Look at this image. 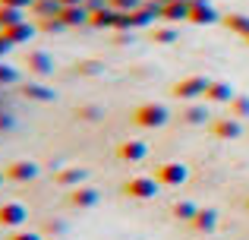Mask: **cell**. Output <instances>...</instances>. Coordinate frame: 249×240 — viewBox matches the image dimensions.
Listing matches in <instances>:
<instances>
[{
    "mask_svg": "<svg viewBox=\"0 0 249 240\" xmlns=\"http://www.w3.org/2000/svg\"><path fill=\"white\" fill-rule=\"evenodd\" d=\"M60 19H63V25H76V22H82V19H85V10H82V6H63Z\"/></svg>",
    "mask_w": 249,
    "mask_h": 240,
    "instance_id": "19",
    "label": "cell"
},
{
    "mask_svg": "<svg viewBox=\"0 0 249 240\" xmlns=\"http://www.w3.org/2000/svg\"><path fill=\"white\" fill-rule=\"evenodd\" d=\"M189 22H218V13L205 0H193L189 3Z\"/></svg>",
    "mask_w": 249,
    "mask_h": 240,
    "instance_id": "12",
    "label": "cell"
},
{
    "mask_svg": "<svg viewBox=\"0 0 249 240\" xmlns=\"http://www.w3.org/2000/svg\"><path fill=\"white\" fill-rule=\"evenodd\" d=\"M25 95H35V98H51V92H41V89H25Z\"/></svg>",
    "mask_w": 249,
    "mask_h": 240,
    "instance_id": "29",
    "label": "cell"
},
{
    "mask_svg": "<svg viewBox=\"0 0 249 240\" xmlns=\"http://www.w3.org/2000/svg\"><path fill=\"white\" fill-rule=\"evenodd\" d=\"M29 67L35 70L38 76H44V73H51V70H54V63L48 60V54H32L29 57Z\"/></svg>",
    "mask_w": 249,
    "mask_h": 240,
    "instance_id": "17",
    "label": "cell"
},
{
    "mask_svg": "<svg viewBox=\"0 0 249 240\" xmlns=\"http://www.w3.org/2000/svg\"><path fill=\"white\" fill-rule=\"evenodd\" d=\"M3 177H6V180H13V184H25V180H35V177H38V165H35V161H13V165H6Z\"/></svg>",
    "mask_w": 249,
    "mask_h": 240,
    "instance_id": "6",
    "label": "cell"
},
{
    "mask_svg": "<svg viewBox=\"0 0 249 240\" xmlns=\"http://www.w3.org/2000/svg\"><path fill=\"white\" fill-rule=\"evenodd\" d=\"M82 180H85L82 167H67V171L57 174V184H63V186H82Z\"/></svg>",
    "mask_w": 249,
    "mask_h": 240,
    "instance_id": "15",
    "label": "cell"
},
{
    "mask_svg": "<svg viewBox=\"0 0 249 240\" xmlns=\"http://www.w3.org/2000/svg\"><path fill=\"white\" fill-rule=\"evenodd\" d=\"M189 224H193V231H199V234H212V231L218 228V212L214 209H199Z\"/></svg>",
    "mask_w": 249,
    "mask_h": 240,
    "instance_id": "11",
    "label": "cell"
},
{
    "mask_svg": "<svg viewBox=\"0 0 249 240\" xmlns=\"http://www.w3.org/2000/svg\"><path fill=\"white\" fill-rule=\"evenodd\" d=\"M167 120H170V111L164 105H158V101H145V105H139L133 111V123L136 127H145V129H158Z\"/></svg>",
    "mask_w": 249,
    "mask_h": 240,
    "instance_id": "1",
    "label": "cell"
},
{
    "mask_svg": "<svg viewBox=\"0 0 249 240\" xmlns=\"http://www.w3.org/2000/svg\"><path fill=\"white\" fill-rule=\"evenodd\" d=\"M6 38H10L13 44H22V41H29L32 35H35V29H32L29 22H16V25H10V29H0Z\"/></svg>",
    "mask_w": 249,
    "mask_h": 240,
    "instance_id": "13",
    "label": "cell"
},
{
    "mask_svg": "<svg viewBox=\"0 0 249 240\" xmlns=\"http://www.w3.org/2000/svg\"><path fill=\"white\" fill-rule=\"evenodd\" d=\"M174 29H158V32H155V41H161V44H170V41H174Z\"/></svg>",
    "mask_w": 249,
    "mask_h": 240,
    "instance_id": "24",
    "label": "cell"
},
{
    "mask_svg": "<svg viewBox=\"0 0 249 240\" xmlns=\"http://www.w3.org/2000/svg\"><path fill=\"white\" fill-rule=\"evenodd\" d=\"M110 6H114L117 13H123V10H133V6H136V0H110Z\"/></svg>",
    "mask_w": 249,
    "mask_h": 240,
    "instance_id": "27",
    "label": "cell"
},
{
    "mask_svg": "<svg viewBox=\"0 0 249 240\" xmlns=\"http://www.w3.org/2000/svg\"><path fill=\"white\" fill-rule=\"evenodd\" d=\"M158 180L155 177H129L126 184H123V196L129 199H139V203H145V199H155V193H158Z\"/></svg>",
    "mask_w": 249,
    "mask_h": 240,
    "instance_id": "4",
    "label": "cell"
},
{
    "mask_svg": "<svg viewBox=\"0 0 249 240\" xmlns=\"http://www.w3.org/2000/svg\"><path fill=\"white\" fill-rule=\"evenodd\" d=\"M3 180H6V177H3V174H0V184H3Z\"/></svg>",
    "mask_w": 249,
    "mask_h": 240,
    "instance_id": "31",
    "label": "cell"
},
{
    "mask_svg": "<svg viewBox=\"0 0 249 240\" xmlns=\"http://www.w3.org/2000/svg\"><path fill=\"white\" fill-rule=\"evenodd\" d=\"M170 212H174V218H180V222H193L196 212H199V205H193V203H177Z\"/></svg>",
    "mask_w": 249,
    "mask_h": 240,
    "instance_id": "18",
    "label": "cell"
},
{
    "mask_svg": "<svg viewBox=\"0 0 249 240\" xmlns=\"http://www.w3.org/2000/svg\"><path fill=\"white\" fill-rule=\"evenodd\" d=\"M35 0H0V6H13V10H22V6H32Z\"/></svg>",
    "mask_w": 249,
    "mask_h": 240,
    "instance_id": "26",
    "label": "cell"
},
{
    "mask_svg": "<svg viewBox=\"0 0 249 240\" xmlns=\"http://www.w3.org/2000/svg\"><path fill=\"white\" fill-rule=\"evenodd\" d=\"M212 136H218V139H237L240 133H243V127H240L237 117H221V120H212Z\"/></svg>",
    "mask_w": 249,
    "mask_h": 240,
    "instance_id": "8",
    "label": "cell"
},
{
    "mask_svg": "<svg viewBox=\"0 0 249 240\" xmlns=\"http://www.w3.org/2000/svg\"><path fill=\"white\" fill-rule=\"evenodd\" d=\"M29 212H25L22 203H0V228H19L25 224Z\"/></svg>",
    "mask_w": 249,
    "mask_h": 240,
    "instance_id": "5",
    "label": "cell"
},
{
    "mask_svg": "<svg viewBox=\"0 0 249 240\" xmlns=\"http://www.w3.org/2000/svg\"><path fill=\"white\" fill-rule=\"evenodd\" d=\"M10 48H13V41H10V38L3 35V32H0V57H3V54H6Z\"/></svg>",
    "mask_w": 249,
    "mask_h": 240,
    "instance_id": "28",
    "label": "cell"
},
{
    "mask_svg": "<svg viewBox=\"0 0 249 240\" xmlns=\"http://www.w3.org/2000/svg\"><path fill=\"white\" fill-rule=\"evenodd\" d=\"M3 82H16V70L6 67V63L0 60V86H3Z\"/></svg>",
    "mask_w": 249,
    "mask_h": 240,
    "instance_id": "23",
    "label": "cell"
},
{
    "mask_svg": "<svg viewBox=\"0 0 249 240\" xmlns=\"http://www.w3.org/2000/svg\"><path fill=\"white\" fill-rule=\"evenodd\" d=\"M224 25H227L231 32H237V35L249 38V16H227V19H224Z\"/></svg>",
    "mask_w": 249,
    "mask_h": 240,
    "instance_id": "16",
    "label": "cell"
},
{
    "mask_svg": "<svg viewBox=\"0 0 249 240\" xmlns=\"http://www.w3.org/2000/svg\"><path fill=\"white\" fill-rule=\"evenodd\" d=\"M60 6H82V0H60Z\"/></svg>",
    "mask_w": 249,
    "mask_h": 240,
    "instance_id": "30",
    "label": "cell"
},
{
    "mask_svg": "<svg viewBox=\"0 0 249 240\" xmlns=\"http://www.w3.org/2000/svg\"><path fill=\"white\" fill-rule=\"evenodd\" d=\"M246 209H249V199H246Z\"/></svg>",
    "mask_w": 249,
    "mask_h": 240,
    "instance_id": "32",
    "label": "cell"
},
{
    "mask_svg": "<svg viewBox=\"0 0 249 240\" xmlns=\"http://www.w3.org/2000/svg\"><path fill=\"white\" fill-rule=\"evenodd\" d=\"M186 177H189V167L183 161H164V165L155 167V180L161 186H180L186 184Z\"/></svg>",
    "mask_w": 249,
    "mask_h": 240,
    "instance_id": "3",
    "label": "cell"
},
{
    "mask_svg": "<svg viewBox=\"0 0 249 240\" xmlns=\"http://www.w3.org/2000/svg\"><path fill=\"white\" fill-rule=\"evenodd\" d=\"M145 155H148V146L142 139H126L117 146V158L120 161H142Z\"/></svg>",
    "mask_w": 249,
    "mask_h": 240,
    "instance_id": "7",
    "label": "cell"
},
{
    "mask_svg": "<svg viewBox=\"0 0 249 240\" xmlns=\"http://www.w3.org/2000/svg\"><path fill=\"white\" fill-rule=\"evenodd\" d=\"M70 205H76V209H91V205H98V190L95 186H73V190H70Z\"/></svg>",
    "mask_w": 249,
    "mask_h": 240,
    "instance_id": "9",
    "label": "cell"
},
{
    "mask_svg": "<svg viewBox=\"0 0 249 240\" xmlns=\"http://www.w3.org/2000/svg\"><path fill=\"white\" fill-rule=\"evenodd\" d=\"M231 111H233V117H237V120L249 117V98H246V95H237V98L231 101Z\"/></svg>",
    "mask_w": 249,
    "mask_h": 240,
    "instance_id": "21",
    "label": "cell"
},
{
    "mask_svg": "<svg viewBox=\"0 0 249 240\" xmlns=\"http://www.w3.org/2000/svg\"><path fill=\"white\" fill-rule=\"evenodd\" d=\"M237 98L231 89V82H208V92H205V101H214V105H231Z\"/></svg>",
    "mask_w": 249,
    "mask_h": 240,
    "instance_id": "10",
    "label": "cell"
},
{
    "mask_svg": "<svg viewBox=\"0 0 249 240\" xmlns=\"http://www.w3.org/2000/svg\"><path fill=\"white\" fill-rule=\"evenodd\" d=\"M16 22H22V13L13 10V6H0V25L10 29V25H16Z\"/></svg>",
    "mask_w": 249,
    "mask_h": 240,
    "instance_id": "20",
    "label": "cell"
},
{
    "mask_svg": "<svg viewBox=\"0 0 249 240\" xmlns=\"http://www.w3.org/2000/svg\"><path fill=\"white\" fill-rule=\"evenodd\" d=\"M161 16L164 19H189V3H180V0H167L161 6Z\"/></svg>",
    "mask_w": 249,
    "mask_h": 240,
    "instance_id": "14",
    "label": "cell"
},
{
    "mask_svg": "<svg viewBox=\"0 0 249 240\" xmlns=\"http://www.w3.org/2000/svg\"><path fill=\"white\" fill-rule=\"evenodd\" d=\"M183 120H186V123H205L208 111H205V108H189V111L183 114Z\"/></svg>",
    "mask_w": 249,
    "mask_h": 240,
    "instance_id": "22",
    "label": "cell"
},
{
    "mask_svg": "<svg viewBox=\"0 0 249 240\" xmlns=\"http://www.w3.org/2000/svg\"><path fill=\"white\" fill-rule=\"evenodd\" d=\"M10 240H41V234H38V231H16Z\"/></svg>",
    "mask_w": 249,
    "mask_h": 240,
    "instance_id": "25",
    "label": "cell"
},
{
    "mask_svg": "<svg viewBox=\"0 0 249 240\" xmlns=\"http://www.w3.org/2000/svg\"><path fill=\"white\" fill-rule=\"evenodd\" d=\"M246 41H249V38H246Z\"/></svg>",
    "mask_w": 249,
    "mask_h": 240,
    "instance_id": "33",
    "label": "cell"
},
{
    "mask_svg": "<svg viewBox=\"0 0 249 240\" xmlns=\"http://www.w3.org/2000/svg\"><path fill=\"white\" fill-rule=\"evenodd\" d=\"M208 92V79L205 76H186V79L174 82V89H170V95L180 101H196V98H205Z\"/></svg>",
    "mask_w": 249,
    "mask_h": 240,
    "instance_id": "2",
    "label": "cell"
}]
</instances>
